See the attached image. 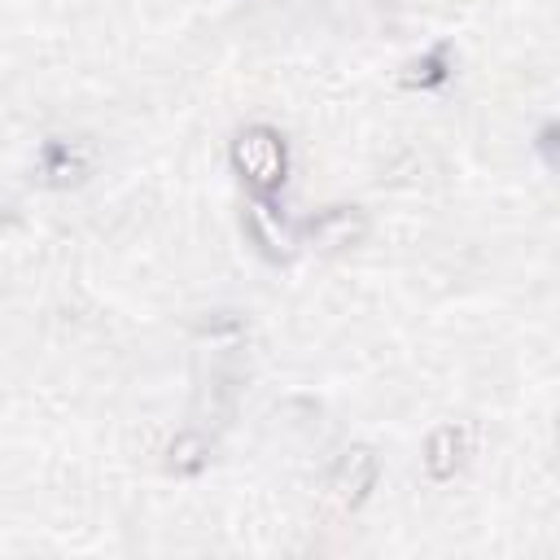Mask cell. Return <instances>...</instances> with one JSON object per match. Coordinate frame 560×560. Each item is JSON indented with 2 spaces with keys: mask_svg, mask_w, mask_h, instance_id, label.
Here are the masks:
<instances>
[{
  "mask_svg": "<svg viewBox=\"0 0 560 560\" xmlns=\"http://www.w3.org/2000/svg\"><path fill=\"white\" fill-rule=\"evenodd\" d=\"M206 455H210V442H206L201 429H188V433H179L171 442V468L175 472H197L206 464Z\"/></svg>",
  "mask_w": 560,
  "mask_h": 560,
  "instance_id": "6",
  "label": "cell"
},
{
  "mask_svg": "<svg viewBox=\"0 0 560 560\" xmlns=\"http://www.w3.org/2000/svg\"><path fill=\"white\" fill-rule=\"evenodd\" d=\"M232 166L258 197H271L284 184V140L271 127H245L232 140Z\"/></svg>",
  "mask_w": 560,
  "mask_h": 560,
  "instance_id": "1",
  "label": "cell"
},
{
  "mask_svg": "<svg viewBox=\"0 0 560 560\" xmlns=\"http://www.w3.org/2000/svg\"><path fill=\"white\" fill-rule=\"evenodd\" d=\"M88 166H92V153H88V144H79V140H52V144L44 149V175H48L52 184L83 179Z\"/></svg>",
  "mask_w": 560,
  "mask_h": 560,
  "instance_id": "5",
  "label": "cell"
},
{
  "mask_svg": "<svg viewBox=\"0 0 560 560\" xmlns=\"http://www.w3.org/2000/svg\"><path fill=\"white\" fill-rule=\"evenodd\" d=\"M464 455H468V429L442 424V429H433L429 442H424V468H429L433 481L455 477V468L464 464Z\"/></svg>",
  "mask_w": 560,
  "mask_h": 560,
  "instance_id": "4",
  "label": "cell"
},
{
  "mask_svg": "<svg viewBox=\"0 0 560 560\" xmlns=\"http://www.w3.org/2000/svg\"><path fill=\"white\" fill-rule=\"evenodd\" d=\"M368 236V214L354 210V206H332V210H319L311 223H306V241L324 254H337V249H350Z\"/></svg>",
  "mask_w": 560,
  "mask_h": 560,
  "instance_id": "3",
  "label": "cell"
},
{
  "mask_svg": "<svg viewBox=\"0 0 560 560\" xmlns=\"http://www.w3.org/2000/svg\"><path fill=\"white\" fill-rule=\"evenodd\" d=\"M376 472H381V464H376V455H372L368 446H350V451H341L337 464H332V472H328V494H332V503L346 508V512L359 508V503L372 494Z\"/></svg>",
  "mask_w": 560,
  "mask_h": 560,
  "instance_id": "2",
  "label": "cell"
}]
</instances>
